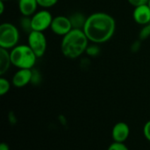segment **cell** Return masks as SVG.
<instances>
[{"mask_svg":"<svg viewBox=\"0 0 150 150\" xmlns=\"http://www.w3.org/2000/svg\"><path fill=\"white\" fill-rule=\"evenodd\" d=\"M90 42L104 43L112 38L116 30V21L108 13L98 11L87 17L83 29Z\"/></svg>","mask_w":150,"mask_h":150,"instance_id":"1","label":"cell"},{"mask_svg":"<svg viewBox=\"0 0 150 150\" xmlns=\"http://www.w3.org/2000/svg\"><path fill=\"white\" fill-rule=\"evenodd\" d=\"M89 42L83 29L73 28L66 35L62 36L61 42L62 53L69 59H76L86 51Z\"/></svg>","mask_w":150,"mask_h":150,"instance_id":"2","label":"cell"},{"mask_svg":"<svg viewBox=\"0 0 150 150\" xmlns=\"http://www.w3.org/2000/svg\"><path fill=\"white\" fill-rule=\"evenodd\" d=\"M10 55L12 65L18 69H33L38 58L28 44H18L10 50Z\"/></svg>","mask_w":150,"mask_h":150,"instance_id":"3","label":"cell"},{"mask_svg":"<svg viewBox=\"0 0 150 150\" xmlns=\"http://www.w3.org/2000/svg\"><path fill=\"white\" fill-rule=\"evenodd\" d=\"M19 30L11 22L0 25V48L11 50L18 44Z\"/></svg>","mask_w":150,"mask_h":150,"instance_id":"4","label":"cell"},{"mask_svg":"<svg viewBox=\"0 0 150 150\" xmlns=\"http://www.w3.org/2000/svg\"><path fill=\"white\" fill-rule=\"evenodd\" d=\"M27 44L35 53L37 57H43L47 47V42L44 33L34 30L28 34Z\"/></svg>","mask_w":150,"mask_h":150,"instance_id":"5","label":"cell"},{"mask_svg":"<svg viewBox=\"0 0 150 150\" xmlns=\"http://www.w3.org/2000/svg\"><path fill=\"white\" fill-rule=\"evenodd\" d=\"M53 16L51 12L47 9L37 11L32 17V28L34 31L44 32L51 27L53 21Z\"/></svg>","mask_w":150,"mask_h":150,"instance_id":"6","label":"cell"},{"mask_svg":"<svg viewBox=\"0 0 150 150\" xmlns=\"http://www.w3.org/2000/svg\"><path fill=\"white\" fill-rule=\"evenodd\" d=\"M50 28L54 34L60 36H64L73 29V27L69 17L59 15L53 19Z\"/></svg>","mask_w":150,"mask_h":150,"instance_id":"7","label":"cell"},{"mask_svg":"<svg viewBox=\"0 0 150 150\" xmlns=\"http://www.w3.org/2000/svg\"><path fill=\"white\" fill-rule=\"evenodd\" d=\"M33 69H18L12 76L11 84L18 88L27 86L32 81Z\"/></svg>","mask_w":150,"mask_h":150,"instance_id":"8","label":"cell"},{"mask_svg":"<svg viewBox=\"0 0 150 150\" xmlns=\"http://www.w3.org/2000/svg\"><path fill=\"white\" fill-rule=\"evenodd\" d=\"M130 134V128L125 122H118L112 130V137L116 142H125Z\"/></svg>","mask_w":150,"mask_h":150,"instance_id":"9","label":"cell"},{"mask_svg":"<svg viewBox=\"0 0 150 150\" xmlns=\"http://www.w3.org/2000/svg\"><path fill=\"white\" fill-rule=\"evenodd\" d=\"M133 18L134 21L141 26L149 24L150 7L149 4L134 7V10L133 11Z\"/></svg>","mask_w":150,"mask_h":150,"instance_id":"10","label":"cell"},{"mask_svg":"<svg viewBox=\"0 0 150 150\" xmlns=\"http://www.w3.org/2000/svg\"><path fill=\"white\" fill-rule=\"evenodd\" d=\"M18 6L22 16L32 17L38 9L37 0H18Z\"/></svg>","mask_w":150,"mask_h":150,"instance_id":"11","label":"cell"},{"mask_svg":"<svg viewBox=\"0 0 150 150\" xmlns=\"http://www.w3.org/2000/svg\"><path fill=\"white\" fill-rule=\"evenodd\" d=\"M9 50L0 48V75L4 76L11 65Z\"/></svg>","mask_w":150,"mask_h":150,"instance_id":"12","label":"cell"},{"mask_svg":"<svg viewBox=\"0 0 150 150\" xmlns=\"http://www.w3.org/2000/svg\"><path fill=\"white\" fill-rule=\"evenodd\" d=\"M69 18L70 19L73 28L83 29V27H84L86 19H87V17H85L83 13L76 11V12L72 13Z\"/></svg>","mask_w":150,"mask_h":150,"instance_id":"13","label":"cell"},{"mask_svg":"<svg viewBox=\"0 0 150 150\" xmlns=\"http://www.w3.org/2000/svg\"><path fill=\"white\" fill-rule=\"evenodd\" d=\"M19 26L22 31H24L25 33L29 34L30 32L33 31L32 28V20H31V17H27V16H23L20 20H19Z\"/></svg>","mask_w":150,"mask_h":150,"instance_id":"14","label":"cell"},{"mask_svg":"<svg viewBox=\"0 0 150 150\" xmlns=\"http://www.w3.org/2000/svg\"><path fill=\"white\" fill-rule=\"evenodd\" d=\"M11 88V82L5 79L4 77L1 76L0 78V95H6Z\"/></svg>","mask_w":150,"mask_h":150,"instance_id":"15","label":"cell"},{"mask_svg":"<svg viewBox=\"0 0 150 150\" xmlns=\"http://www.w3.org/2000/svg\"><path fill=\"white\" fill-rule=\"evenodd\" d=\"M99 51H100V50H99L98 46L97 45V43H95L93 45H89L85 53L90 57H96L99 54Z\"/></svg>","mask_w":150,"mask_h":150,"instance_id":"16","label":"cell"},{"mask_svg":"<svg viewBox=\"0 0 150 150\" xmlns=\"http://www.w3.org/2000/svg\"><path fill=\"white\" fill-rule=\"evenodd\" d=\"M37 2L39 4V6L44 9H47L54 6L58 3V0H37Z\"/></svg>","mask_w":150,"mask_h":150,"instance_id":"17","label":"cell"},{"mask_svg":"<svg viewBox=\"0 0 150 150\" xmlns=\"http://www.w3.org/2000/svg\"><path fill=\"white\" fill-rule=\"evenodd\" d=\"M139 36L141 40H146L150 36V23L142 26V30L139 33Z\"/></svg>","mask_w":150,"mask_h":150,"instance_id":"18","label":"cell"},{"mask_svg":"<svg viewBox=\"0 0 150 150\" xmlns=\"http://www.w3.org/2000/svg\"><path fill=\"white\" fill-rule=\"evenodd\" d=\"M107 150H129L128 148L123 142H116L113 141Z\"/></svg>","mask_w":150,"mask_h":150,"instance_id":"19","label":"cell"},{"mask_svg":"<svg viewBox=\"0 0 150 150\" xmlns=\"http://www.w3.org/2000/svg\"><path fill=\"white\" fill-rule=\"evenodd\" d=\"M41 81V75L38 70L33 69V75H32V81L31 83L33 85H38Z\"/></svg>","mask_w":150,"mask_h":150,"instance_id":"20","label":"cell"},{"mask_svg":"<svg viewBox=\"0 0 150 150\" xmlns=\"http://www.w3.org/2000/svg\"><path fill=\"white\" fill-rule=\"evenodd\" d=\"M149 0H128L129 4L131 5H133L134 7H137L140 5H143V4H148Z\"/></svg>","mask_w":150,"mask_h":150,"instance_id":"21","label":"cell"},{"mask_svg":"<svg viewBox=\"0 0 150 150\" xmlns=\"http://www.w3.org/2000/svg\"><path fill=\"white\" fill-rule=\"evenodd\" d=\"M143 134L145 136V138L150 141V120H149L143 127Z\"/></svg>","mask_w":150,"mask_h":150,"instance_id":"22","label":"cell"},{"mask_svg":"<svg viewBox=\"0 0 150 150\" xmlns=\"http://www.w3.org/2000/svg\"><path fill=\"white\" fill-rule=\"evenodd\" d=\"M140 47H141L140 41H136L135 42H134V43L132 44V48H131V50H132V51H133V52H136V51H138V50H139Z\"/></svg>","mask_w":150,"mask_h":150,"instance_id":"23","label":"cell"},{"mask_svg":"<svg viewBox=\"0 0 150 150\" xmlns=\"http://www.w3.org/2000/svg\"><path fill=\"white\" fill-rule=\"evenodd\" d=\"M0 150H10L9 145L5 142H3L0 144Z\"/></svg>","mask_w":150,"mask_h":150,"instance_id":"24","label":"cell"},{"mask_svg":"<svg viewBox=\"0 0 150 150\" xmlns=\"http://www.w3.org/2000/svg\"><path fill=\"white\" fill-rule=\"evenodd\" d=\"M4 11V1L0 0V14L2 15Z\"/></svg>","mask_w":150,"mask_h":150,"instance_id":"25","label":"cell"},{"mask_svg":"<svg viewBox=\"0 0 150 150\" xmlns=\"http://www.w3.org/2000/svg\"><path fill=\"white\" fill-rule=\"evenodd\" d=\"M149 7H150V0L149 1Z\"/></svg>","mask_w":150,"mask_h":150,"instance_id":"26","label":"cell"},{"mask_svg":"<svg viewBox=\"0 0 150 150\" xmlns=\"http://www.w3.org/2000/svg\"><path fill=\"white\" fill-rule=\"evenodd\" d=\"M3 1H8V0H3Z\"/></svg>","mask_w":150,"mask_h":150,"instance_id":"27","label":"cell"}]
</instances>
